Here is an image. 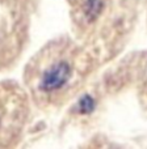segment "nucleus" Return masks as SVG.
I'll list each match as a JSON object with an SVG mask.
<instances>
[{
    "label": "nucleus",
    "instance_id": "3",
    "mask_svg": "<svg viewBox=\"0 0 147 149\" xmlns=\"http://www.w3.org/2000/svg\"><path fill=\"white\" fill-rule=\"evenodd\" d=\"M95 109V101L91 95H84L79 101V111L82 114H89Z\"/></svg>",
    "mask_w": 147,
    "mask_h": 149
},
{
    "label": "nucleus",
    "instance_id": "1",
    "mask_svg": "<svg viewBox=\"0 0 147 149\" xmlns=\"http://www.w3.org/2000/svg\"><path fill=\"white\" fill-rule=\"evenodd\" d=\"M72 74V67L66 60H57L47 65L42 71L38 81L39 92L45 94H53L55 92L62 90L68 81L71 80Z\"/></svg>",
    "mask_w": 147,
    "mask_h": 149
},
{
    "label": "nucleus",
    "instance_id": "2",
    "mask_svg": "<svg viewBox=\"0 0 147 149\" xmlns=\"http://www.w3.org/2000/svg\"><path fill=\"white\" fill-rule=\"evenodd\" d=\"M12 95L8 94V92H5V88H3L1 85H0V139H3V135H1V127H3V119H4V116L7 115V111H9L11 109H7V110L4 111V107H7L8 105H9V102L12 100H15V98H11Z\"/></svg>",
    "mask_w": 147,
    "mask_h": 149
}]
</instances>
